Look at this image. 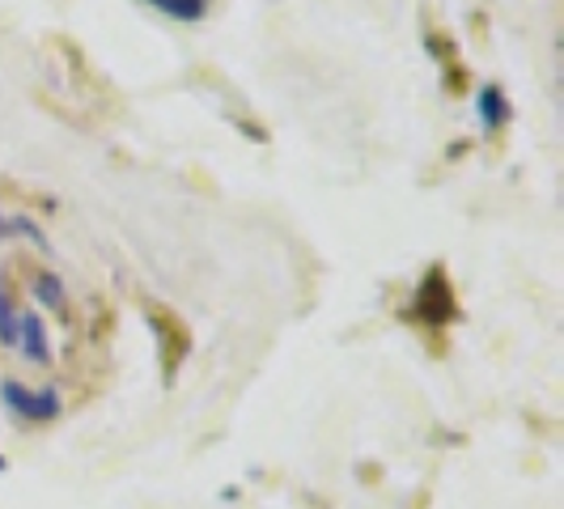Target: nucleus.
<instances>
[{
  "label": "nucleus",
  "instance_id": "nucleus-3",
  "mask_svg": "<svg viewBox=\"0 0 564 509\" xmlns=\"http://www.w3.org/2000/svg\"><path fill=\"white\" fill-rule=\"evenodd\" d=\"M30 293H34V302H43L47 311H68V293H64V284H59L56 272H34L30 277Z\"/></svg>",
  "mask_w": 564,
  "mask_h": 509
},
{
  "label": "nucleus",
  "instance_id": "nucleus-2",
  "mask_svg": "<svg viewBox=\"0 0 564 509\" xmlns=\"http://www.w3.org/2000/svg\"><path fill=\"white\" fill-rule=\"evenodd\" d=\"M0 403L26 424H47L59 416L56 391H30V387H18V382H0Z\"/></svg>",
  "mask_w": 564,
  "mask_h": 509
},
{
  "label": "nucleus",
  "instance_id": "nucleus-4",
  "mask_svg": "<svg viewBox=\"0 0 564 509\" xmlns=\"http://www.w3.org/2000/svg\"><path fill=\"white\" fill-rule=\"evenodd\" d=\"M149 4L162 9V13L174 18V22H196V18L208 13V0H149Z\"/></svg>",
  "mask_w": 564,
  "mask_h": 509
},
{
  "label": "nucleus",
  "instance_id": "nucleus-6",
  "mask_svg": "<svg viewBox=\"0 0 564 509\" xmlns=\"http://www.w3.org/2000/svg\"><path fill=\"white\" fill-rule=\"evenodd\" d=\"M9 234H30L34 242H43V234L30 226V221H9V217H0V238H9Z\"/></svg>",
  "mask_w": 564,
  "mask_h": 509
},
{
  "label": "nucleus",
  "instance_id": "nucleus-1",
  "mask_svg": "<svg viewBox=\"0 0 564 509\" xmlns=\"http://www.w3.org/2000/svg\"><path fill=\"white\" fill-rule=\"evenodd\" d=\"M0 348H9L13 357H26L30 366H52V339L43 318L34 311H22L4 272H0Z\"/></svg>",
  "mask_w": 564,
  "mask_h": 509
},
{
  "label": "nucleus",
  "instance_id": "nucleus-5",
  "mask_svg": "<svg viewBox=\"0 0 564 509\" xmlns=\"http://www.w3.org/2000/svg\"><path fill=\"white\" fill-rule=\"evenodd\" d=\"M480 115H484V128H501L509 119V102L501 89H484L480 94Z\"/></svg>",
  "mask_w": 564,
  "mask_h": 509
}]
</instances>
